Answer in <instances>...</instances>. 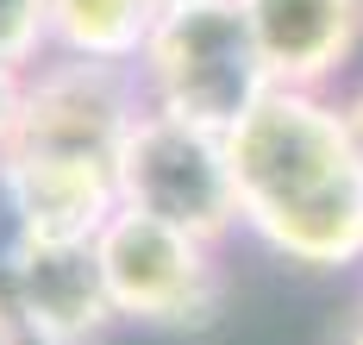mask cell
Listing matches in <instances>:
<instances>
[{
	"label": "cell",
	"mask_w": 363,
	"mask_h": 345,
	"mask_svg": "<svg viewBox=\"0 0 363 345\" xmlns=\"http://www.w3.org/2000/svg\"><path fill=\"white\" fill-rule=\"evenodd\" d=\"M245 226L301 270L363 264V145L345 101L269 88L225 132Z\"/></svg>",
	"instance_id": "1"
},
{
	"label": "cell",
	"mask_w": 363,
	"mask_h": 345,
	"mask_svg": "<svg viewBox=\"0 0 363 345\" xmlns=\"http://www.w3.org/2000/svg\"><path fill=\"white\" fill-rule=\"evenodd\" d=\"M138 82H145L150 107L194 119V126H213V132H232L276 88L263 57H257V38L238 13V0L163 6L145 38V57H138Z\"/></svg>",
	"instance_id": "2"
},
{
	"label": "cell",
	"mask_w": 363,
	"mask_h": 345,
	"mask_svg": "<svg viewBox=\"0 0 363 345\" xmlns=\"http://www.w3.org/2000/svg\"><path fill=\"white\" fill-rule=\"evenodd\" d=\"M94 264L107 283L113 320L194 333V327H213L225 307V276H219L213 245L138 207H119L94 232Z\"/></svg>",
	"instance_id": "3"
},
{
	"label": "cell",
	"mask_w": 363,
	"mask_h": 345,
	"mask_svg": "<svg viewBox=\"0 0 363 345\" xmlns=\"http://www.w3.org/2000/svg\"><path fill=\"white\" fill-rule=\"evenodd\" d=\"M113 176H119V207L157 214L169 226L207 239V245H219L232 226H245L232 151H225V132H213V126L145 107L119 163H113Z\"/></svg>",
	"instance_id": "4"
},
{
	"label": "cell",
	"mask_w": 363,
	"mask_h": 345,
	"mask_svg": "<svg viewBox=\"0 0 363 345\" xmlns=\"http://www.w3.org/2000/svg\"><path fill=\"white\" fill-rule=\"evenodd\" d=\"M145 82L119 63H82V57H44L26 70V107L13 151L75 157V163H119L132 126L145 114Z\"/></svg>",
	"instance_id": "5"
},
{
	"label": "cell",
	"mask_w": 363,
	"mask_h": 345,
	"mask_svg": "<svg viewBox=\"0 0 363 345\" xmlns=\"http://www.w3.org/2000/svg\"><path fill=\"white\" fill-rule=\"evenodd\" d=\"M0 295L32 345H94L113 327L94 245H26Z\"/></svg>",
	"instance_id": "6"
},
{
	"label": "cell",
	"mask_w": 363,
	"mask_h": 345,
	"mask_svg": "<svg viewBox=\"0 0 363 345\" xmlns=\"http://www.w3.org/2000/svg\"><path fill=\"white\" fill-rule=\"evenodd\" d=\"M276 88H320L357 57L363 0H238Z\"/></svg>",
	"instance_id": "7"
},
{
	"label": "cell",
	"mask_w": 363,
	"mask_h": 345,
	"mask_svg": "<svg viewBox=\"0 0 363 345\" xmlns=\"http://www.w3.org/2000/svg\"><path fill=\"white\" fill-rule=\"evenodd\" d=\"M6 182L26 245H94V232L119 214V176L107 163H75V157H38L6 151Z\"/></svg>",
	"instance_id": "8"
},
{
	"label": "cell",
	"mask_w": 363,
	"mask_h": 345,
	"mask_svg": "<svg viewBox=\"0 0 363 345\" xmlns=\"http://www.w3.org/2000/svg\"><path fill=\"white\" fill-rule=\"evenodd\" d=\"M157 0H50V57L138 70Z\"/></svg>",
	"instance_id": "9"
},
{
	"label": "cell",
	"mask_w": 363,
	"mask_h": 345,
	"mask_svg": "<svg viewBox=\"0 0 363 345\" xmlns=\"http://www.w3.org/2000/svg\"><path fill=\"white\" fill-rule=\"evenodd\" d=\"M50 57V0H0V63L38 70Z\"/></svg>",
	"instance_id": "10"
},
{
	"label": "cell",
	"mask_w": 363,
	"mask_h": 345,
	"mask_svg": "<svg viewBox=\"0 0 363 345\" xmlns=\"http://www.w3.org/2000/svg\"><path fill=\"white\" fill-rule=\"evenodd\" d=\"M19 107H26V70L0 63V157L13 151V132H19Z\"/></svg>",
	"instance_id": "11"
},
{
	"label": "cell",
	"mask_w": 363,
	"mask_h": 345,
	"mask_svg": "<svg viewBox=\"0 0 363 345\" xmlns=\"http://www.w3.org/2000/svg\"><path fill=\"white\" fill-rule=\"evenodd\" d=\"M0 345H32V339H26V327L13 320V307H6V302H0Z\"/></svg>",
	"instance_id": "12"
},
{
	"label": "cell",
	"mask_w": 363,
	"mask_h": 345,
	"mask_svg": "<svg viewBox=\"0 0 363 345\" xmlns=\"http://www.w3.org/2000/svg\"><path fill=\"white\" fill-rule=\"evenodd\" d=\"M345 119H351V132H357V145H363V88L345 101Z\"/></svg>",
	"instance_id": "13"
},
{
	"label": "cell",
	"mask_w": 363,
	"mask_h": 345,
	"mask_svg": "<svg viewBox=\"0 0 363 345\" xmlns=\"http://www.w3.org/2000/svg\"><path fill=\"white\" fill-rule=\"evenodd\" d=\"M163 6H182V0H157V13H163Z\"/></svg>",
	"instance_id": "14"
}]
</instances>
